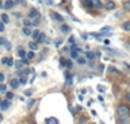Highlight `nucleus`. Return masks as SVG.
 I'll list each match as a JSON object with an SVG mask.
<instances>
[{
    "label": "nucleus",
    "instance_id": "nucleus-1",
    "mask_svg": "<svg viewBox=\"0 0 130 124\" xmlns=\"http://www.w3.org/2000/svg\"><path fill=\"white\" fill-rule=\"evenodd\" d=\"M117 119L121 124L130 123V110L126 104H120L117 107Z\"/></svg>",
    "mask_w": 130,
    "mask_h": 124
},
{
    "label": "nucleus",
    "instance_id": "nucleus-2",
    "mask_svg": "<svg viewBox=\"0 0 130 124\" xmlns=\"http://www.w3.org/2000/svg\"><path fill=\"white\" fill-rule=\"evenodd\" d=\"M39 17V12L37 11L35 8H30L29 9V18H37Z\"/></svg>",
    "mask_w": 130,
    "mask_h": 124
},
{
    "label": "nucleus",
    "instance_id": "nucleus-3",
    "mask_svg": "<svg viewBox=\"0 0 130 124\" xmlns=\"http://www.w3.org/2000/svg\"><path fill=\"white\" fill-rule=\"evenodd\" d=\"M51 16L54 17V18H55L56 21H60V22H61V21L64 20V18H62V16H61L60 13H57V12H52V13H51Z\"/></svg>",
    "mask_w": 130,
    "mask_h": 124
},
{
    "label": "nucleus",
    "instance_id": "nucleus-4",
    "mask_svg": "<svg viewBox=\"0 0 130 124\" xmlns=\"http://www.w3.org/2000/svg\"><path fill=\"white\" fill-rule=\"evenodd\" d=\"M9 106H11V102H9L8 99H7V101H1V106H0L1 110H8Z\"/></svg>",
    "mask_w": 130,
    "mask_h": 124
},
{
    "label": "nucleus",
    "instance_id": "nucleus-5",
    "mask_svg": "<svg viewBox=\"0 0 130 124\" xmlns=\"http://www.w3.org/2000/svg\"><path fill=\"white\" fill-rule=\"evenodd\" d=\"M105 8L109 9V11H112V9L116 8V4L113 3V1H111V0H109V1H107V3H105Z\"/></svg>",
    "mask_w": 130,
    "mask_h": 124
},
{
    "label": "nucleus",
    "instance_id": "nucleus-6",
    "mask_svg": "<svg viewBox=\"0 0 130 124\" xmlns=\"http://www.w3.org/2000/svg\"><path fill=\"white\" fill-rule=\"evenodd\" d=\"M9 84H11V86L13 87V89H17L18 85H20V81H18V80H16V79H13V80H11V82H9Z\"/></svg>",
    "mask_w": 130,
    "mask_h": 124
},
{
    "label": "nucleus",
    "instance_id": "nucleus-7",
    "mask_svg": "<svg viewBox=\"0 0 130 124\" xmlns=\"http://www.w3.org/2000/svg\"><path fill=\"white\" fill-rule=\"evenodd\" d=\"M1 62H3V64H8L9 67H11V65H13V59H12V58H4Z\"/></svg>",
    "mask_w": 130,
    "mask_h": 124
},
{
    "label": "nucleus",
    "instance_id": "nucleus-8",
    "mask_svg": "<svg viewBox=\"0 0 130 124\" xmlns=\"http://www.w3.org/2000/svg\"><path fill=\"white\" fill-rule=\"evenodd\" d=\"M92 4H94V7H95V8H98V9H102L103 8V4H102V1H100V0H92Z\"/></svg>",
    "mask_w": 130,
    "mask_h": 124
},
{
    "label": "nucleus",
    "instance_id": "nucleus-9",
    "mask_svg": "<svg viewBox=\"0 0 130 124\" xmlns=\"http://www.w3.org/2000/svg\"><path fill=\"white\" fill-rule=\"evenodd\" d=\"M13 5H14V1H12V0H7L5 3H4V8H5V9L12 8Z\"/></svg>",
    "mask_w": 130,
    "mask_h": 124
},
{
    "label": "nucleus",
    "instance_id": "nucleus-10",
    "mask_svg": "<svg viewBox=\"0 0 130 124\" xmlns=\"http://www.w3.org/2000/svg\"><path fill=\"white\" fill-rule=\"evenodd\" d=\"M46 124H59V121H57L56 118H48L46 120Z\"/></svg>",
    "mask_w": 130,
    "mask_h": 124
},
{
    "label": "nucleus",
    "instance_id": "nucleus-11",
    "mask_svg": "<svg viewBox=\"0 0 130 124\" xmlns=\"http://www.w3.org/2000/svg\"><path fill=\"white\" fill-rule=\"evenodd\" d=\"M29 48H30L31 51H37L38 50V45L35 42H30L29 43Z\"/></svg>",
    "mask_w": 130,
    "mask_h": 124
},
{
    "label": "nucleus",
    "instance_id": "nucleus-12",
    "mask_svg": "<svg viewBox=\"0 0 130 124\" xmlns=\"http://www.w3.org/2000/svg\"><path fill=\"white\" fill-rule=\"evenodd\" d=\"M38 42H39V43H43V42H46V34L44 33H40L39 34V37H38Z\"/></svg>",
    "mask_w": 130,
    "mask_h": 124
},
{
    "label": "nucleus",
    "instance_id": "nucleus-13",
    "mask_svg": "<svg viewBox=\"0 0 130 124\" xmlns=\"http://www.w3.org/2000/svg\"><path fill=\"white\" fill-rule=\"evenodd\" d=\"M122 29L125 31H130V21H126V22L122 24Z\"/></svg>",
    "mask_w": 130,
    "mask_h": 124
},
{
    "label": "nucleus",
    "instance_id": "nucleus-14",
    "mask_svg": "<svg viewBox=\"0 0 130 124\" xmlns=\"http://www.w3.org/2000/svg\"><path fill=\"white\" fill-rule=\"evenodd\" d=\"M60 29H61L62 33H69V31H70V28H69L68 25H65V24H64V25H61V28H60Z\"/></svg>",
    "mask_w": 130,
    "mask_h": 124
},
{
    "label": "nucleus",
    "instance_id": "nucleus-15",
    "mask_svg": "<svg viewBox=\"0 0 130 124\" xmlns=\"http://www.w3.org/2000/svg\"><path fill=\"white\" fill-rule=\"evenodd\" d=\"M85 5H86V8H94L92 0H85Z\"/></svg>",
    "mask_w": 130,
    "mask_h": 124
},
{
    "label": "nucleus",
    "instance_id": "nucleus-16",
    "mask_svg": "<svg viewBox=\"0 0 130 124\" xmlns=\"http://www.w3.org/2000/svg\"><path fill=\"white\" fill-rule=\"evenodd\" d=\"M70 56H72V58H78V51H77L76 47H74L73 50L70 51Z\"/></svg>",
    "mask_w": 130,
    "mask_h": 124
},
{
    "label": "nucleus",
    "instance_id": "nucleus-17",
    "mask_svg": "<svg viewBox=\"0 0 130 124\" xmlns=\"http://www.w3.org/2000/svg\"><path fill=\"white\" fill-rule=\"evenodd\" d=\"M86 56H87V59H90V60L95 59V54H94V52H91V51H88V52H86Z\"/></svg>",
    "mask_w": 130,
    "mask_h": 124
},
{
    "label": "nucleus",
    "instance_id": "nucleus-18",
    "mask_svg": "<svg viewBox=\"0 0 130 124\" xmlns=\"http://www.w3.org/2000/svg\"><path fill=\"white\" fill-rule=\"evenodd\" d=\"M22 31H23V34H25V35H33V33H31V30L29 28H23Z\"/></svg>",
    "mask_w": 130,
    "mask_h": 124
},
{
    "label": "nucleus",
    "instance_id": "nucleus-19",
    "mask_svg": "<svg viewBox=\"0 0 130 124\" xmlns=\"http://www.w3.org/2000/svg\"><path fill=\"white\" fill-rule=\"evenodd\" d=\"M66 76H68V80H66V84H65V85H66V86H72V84H73V81H72V76L70 77H69V73H66Z\"/></svg>",
    "mask_w": 130,
    "mask_h": 124
},
{
    "label": "nucleus",
    "instance_id": "nucleus-20",
    "mask_svg": "<svg viewBox=\"0 0 130 124\" xmlns=\"http://www.w3.org/2000/svg\"><path fill=\"white\" fill-rule=\"evenodd\" d=\"M34 56H35L34 51H29L27 54H26V58H27V59H34Z\"/></svg>",
    "mask_w": 130,
    "mask_h": 124
},
{
    "label": "nucleus",
    "instance_id": "nucleus-21",
    "mask_svg": "<svg viewBox=\"0 0 130 124\" xmlns=\"http://www.w3.org/2000/svg\"><path fill=\"white\" fill-rule=\"evenodd\" d=\"M35 103H37V101H35V99H31V101H29V103H27V108H31Z\"/></svg>",
    "mask_w": 130,
    "mask_h": 124
},
{
    "label": "nucleus",
    "instance_id": "nucleus-22",
    "mask_svg": "<svg viewBox=\"0 0 130 124\" xmlns=\"http://www.w3.org/2000/svg\"><path fill=\"white\" fill-rule=\"evenodd\" d=\"M1 18H3V24H8L9 22V18L7 14H1Z\"/></svg>",
    "mask_w": 130,
    "mask_h": 124
},
{
    "label": "nucleus",
    "instance_id": "nucleus-23",
    "mask_svg": "<svg viewBox=\"0 0 130 124\" xmlns=\"http://www.w3.org/2000/svg\"><path fill=\"white\" fill-rule=\"evenodd\" d=\"M77 62H78L79 64H86V60L83 59V58H81V56H78V58H77Z\"/></svg>",
    "mask_w": 130,
    "mask_h": 124
},
{
    "label": "nucleus",
    "instance_id": "nucleus-24",
    "mask_svg": "<svg viewBox=\"0 0 130 124\" xmlns=\"http://www.w3.org/2000/svg\"><path fill=\"white\" fill-rule=\"evenodd\" d=\"M17 55H18V56H21V58H23V56L26 55V52H25L23 50H18V51H17Z\"/></svg>",
    "mask_w": 130,
    "mask_h": 124
},
{
    "label": "nucleus",
    "instance_id": "nucleus-25",
    "mask_svg": "<svg viewBox=\"0 0 130 124\" xmlns=\"http://www.w3.org/2000/svg\"><path fill=\"white\" fill-rule=\"evenodd\" d=\"M18 81H20V84H21V85H25L26 82H27V79H26V77H21V79L18 80Z\"/></svg>",
    "mask_w": 130,
    "mask_h": 124
},
{
    "label": "nucleus",
    "instance_id": "nucleus-26",
    "mask_svg": "<svg viewBox=\"0 0 130 124\" xmlns=\"http://www.w3.org/2000/svg\"><path fill=\"white\" fill-rule=\"evenodd\" d=\"M124 8L126 9V11H130V1H125V3H124Z\"/></svg>",
    "mask_w": 130,
    "mask_h": 124
},
{
    "label": "nucleus",
    "instance_id": "nucleus-27",
    "mask_svg": "<svg viewBox=\"0 0 130 124\" xmlns=\"http://www.w3.org/2000/svg\"><path fill=\"white\" fill-rule=\"evenodd\" d=\"M39 30H35L34 33H33V38H34V39H38V37H39Z\"/></svg>",
    "mask_w": 130,
    "mask_h": 124
},
{
    "label": "nucleus",
    "instance_id": "nucleus-28",
    "mask_svg": "<svg viewBox=\"0 0 130 124\" xmlns=\"http://www.w3.org/2000/svg\"><path fill=\"white\" fill-rule=\"evenodd\" d=\"M23 25H25V28H29V26L31 25V22H30L29 20H26V18H25V20H23Z\"/></svg>",
    "mask_w": 130,
    "mask_h": 124
},
{
    "label": "nucleus",
    "instance_id": "nucleus-29",
    "mask_svg": "<svg viewBox=\"0 0 130 124\" xmlns=\"http://www.w3.org/2000/svg\"><path fill=\"white\" fill-rule=\"evenodd\" d=\"M60 64H61V65H66V59H64V58H60Z\"/></svg>",
    "mask_w": 130,
    "mask_h": 124
},
{
    "label": "nucleus",
    "instance_id": "nucleus-30",
    "mask_svg": "<svg viewBox=\"0 0 130 124\" xmlns=\"http://www.w3.org/2000/svg\"><path fill=\"white\" fill-rule=\"evenodd\" d=\"M5 90H7V86H5V85H1V84H0V91L5 93Z\"/></svg>",
    "mask_w": 130,
    "mask_h": 124
},
{
    "label": "nucleus",
    "instance_id": "nucleus-31",
    "mask_svg": "<svg viewBox=\"0 0 130 124\" xmlns=\"http://www.w3.org/2000/svg\"><path fill=\"white\" fill-rule=\"evenodd\" d=\"M4 46H5V48H7V50L12 48V43H9V42H5V45H4Z\"/></svg>",
    "mask_w": 130,
    "mask_h": 124
},
{
    "label": "nucleus",
    "instance_id": "nucleus-32",
    "mask_svg": "<svg viewBox=\"0 0 130 124\" xmlns=\"http://www.w3.org/2000/svg\"><path fill=\"white\" fill-rule=\"evenodd\" d=\"M5 42H7V39H5V38L0 37V45H5Z\"/></svg>",
    "mask_w": 130,
    "mask_h": 124
},
{
    "label": "nucleus",
    "instance_id": "nucleus-33",
    "mask_svg": "<svg viewBox=\"0 0 130 124\" xmlns=\"http://www.w3.org/2000/svg\"><path fill=\"white\" fill-rule=\"evenodd\" d=\"M92 37H95V38H102V34H96V33H92L91 34Z\"/></svg>",
    "mask_w": 130,
    "mask_h": 124
},
{
    "label": "nucleus",
    "instance_id": "nucleus-34",
    "mask_svg": "<svg viewBox=\"0 0 130 124\" xmlns=\"http://www.w3.org/2000/svg\"><path fill=\"white\" fill-rule=\"evenodd\" d=\"M109 69H111V72H116V73H120V72H119V70H117L115 67H109Z\"/></svg>",
    "mask_w": 130,
    "mask_h": 124
},
{
    "label": "nucleus",
    "instance_id": "nucleus-35",
    "mask_svg": "<svg viewBox=\"0 0 130 124\" xmlns=\"http://www.w3.org/2000/svg\"><path fill=\"white\" fill-rule=\"evenodd\" d=\"M31 93H33L31 90H25V95H26V97H30Z\"/></svg>",
    "mask_w": 130,
    "mask_h": 124
},
{
    "label": "nucleus",
    "instance_id": "nucleus-36",
    "mask_svg": "<svg viewBox=\"0 0 130 124\" xmlns=\"http://www.w3.org/2000/svg\"><path fill=\"white\" fill-rule=\"evenodd\" d=\"M13 98V94L12 93H7V99H12Z\"/></svg>",
    "mask_w": 130,
    "mask_h": 124
},
{
    "label": "nucleus",
    "instance_id": "nucleus-37",
    "mask_svg": "<svg viewBox=\"0 0 130 124\" xmlns=\"http://www.w3.org/2000/svg\"><path fill=\"white\" fill-rule=\"evenodd\" d=\"M66 67H68V68H72V67H73V64H72L70 60H69V62H66Z\"/></svg>",
    "mask_w": 130,
    "mask_h": 124
},
{
    "label": "nucleus",
    "instance_id": "nucleus-38",
    "mask_svg": "<svg viewBox=\"0 0 130 124\" xmlns=\"http://www.w3.org/2000/svg\"><path fill=\"white\" fill-rule=\"evenodd\" d=\"M0 31H4V24L0 22Z\"/></svg>",
    "mask_w": 130,
    "mask_h": 124
},
{
    "label": "nucleus",
    "instance_id": "nucleus-39",
    "mask_svg": "<svg viewBox=\"0 0 130 124\" xmlns=\"http://www.w3.org/2000/svg\"><path fill=\"white\" fill-rule=\"evenodd\" d=\"M21 65H22V62H17V63H16V67H17V68H20Z\"/></svg>",
    "mask_w": 130,
    "mask_h": 124
},
{
    "label": "nucleus",
    "instance_id": "nucleus-40",
    "mask_svg": "<svg viewBox=\"0 0 130 124\" xmlns=\"http://www.w3.org/2000/svg\"><path fill=\"white\" fill-rule=\"evenodd\" d=\"M82 121H86V118H85V116H82V118L79 119V123H82Z\"/></svg>",
    "mask_w": 130,
    "mask_h": 124
},
{
    "label": "nucleus",
    "instance_id": "nucleus-41",
    "mask_svg": "<svg viewBox=\"0 0 130 124\" xmlns=\"http://www.w3.org/2000/svg\"><path fill=\"white\" fill-rule=\"evenodd\" d=\"M0 81H4V74L0 73Z\"/></svg>",
    "mask_w": 130,
    "mask_h": 124
},
{
    "label": "nucleus",
    "instance_id": "nucleus-42",
    "mask_svg": "<svg viewBox=\"0 0 130 124\" xmlns=\"http://www.w3.org/2000/svg\"><path fill=\"white\" fill-rule=\"evenodd\" d=\"M21 62H22V64H27V60H26V59H22V60H21Z\"/></svg>",
    "mask_w": 130,
    "mask_h": 124
},
{
    "label": "nucleus",
    "instance_id": "nucleus-43",
    "mask_svg": "<svg viewBox=\"0 0 130 124\" xmlns=\"http://www.w3.org/2000/svg\"><path fill=\"white\" fill-rule=\"evenodd\" d=\"M73 42H74V38L70 37V38H69V43H73Z\"/></svg>",
    "mask_w": 130,
    "mask_h": 124
},
{
    "label": "nucleus",
    "instance_id": "nucleus-44",
    "mask_svg": "<svg viewBox=\"0 0 130 124\" xmlns=\"http://www.w3.org/2000/svg\"><path fill=\"white\" fill-rule=\"evenodd\" d=\"M69 110H70V112H72V114H76V112H74V108H73V107H70V106H69Z\"/></svg>",
    "mask_w": 130,
    "mask_h": 124
},
{
    "label": "nucleus",
    "instance_id": "nucleus-45",
    "mask_svg": "<svg viewBox=\"0 0 130 124\" xmlns=\"http://www.w3.org/2000/svg\"><path fill=\"white\" fill-rule=\"evenodd\" d=\"M126 99L130 102V93H127V94H126Z\"/></svg>",
    "mask_w": 130,
    "mask_h": 124
},
{
    "label": "nucleus",
    "instance_id": "nucleus-46",
    "mask_svg": "<svg viewBox=\"0 0 130 124\" xmlns=\"http://www.w3.org/2000/svg\"><path fill=\"white\" fill-rule=\"evenodd\" d=\"M1 120H3V116H1V115H0V121H1Z\"/></svg>",
    "mask_w": 130,
    "mask_h": 124
},
{
    "label": "nucleus",
    "instance_id": "nucleus-47",
    "mask_svg": "<svg viewBox=\"0 0 130 124\" xmlns=\"http://www.w3.org/2000/svg\"><path fill=\"white\" fill-rule=\"evenodd\" d=\"M0 103H1V98H0Z\"/></svg>",
    "mask_w": 130,
    "mask_h": 124
},
{
    "label": "nucleus",
    "instance_id": "nucleus-48",
    "mask_svg": "<svg viewBox=\"0 0 130 124\" xmlns=\"http://www.w3.org/2000/svg\"><path fill=\"white\" fill-rule=\"evenodd\" d=\"M0 108H1V107H0Z\"/></svg>",
    "mask_w": 130,
    "mask_h": 124
}]
</instances>
